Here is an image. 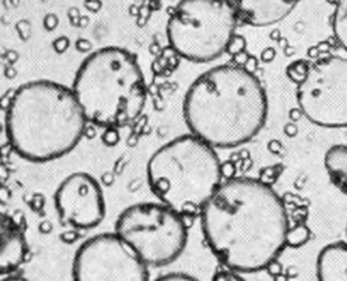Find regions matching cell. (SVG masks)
<instances>
[{
  "instance_id": "cell-1",
  "label": "cell",
  "mask_w": 347,
  "mask_h": 281,
  "mask_svg": "<svg viewBox=\"0 0 347 281\" xmlns=\"http://www.w3.org/2000/svg\"><path fill=\"white\" fill-rule=\"evenodd\" d=\"M199 214L206 244L228 269H266L287 247L286 206L261 180L235 177L221 183Z\"/></svg>"
},
{
  "instance_id": "cell-2",
  "label": "cell",
  "mask_w": 347,
  "mask_h": 281,
  "mask_svg": "<svg viewBox=\"0 0 347 281\" xmlns=\"http://www.w3.org/2000/svg\"><path fill=\"white\" fill-rule=\"evenodd\" d=\"M268 96L260 79L236 65L202 73L184 96L189 133L217 148H235L256 137L268 120Z\"/></svg>"
},
{
  "instance_id": "cell-3",
  "label": "cell",
  "mask_w": 347,
  "mask_h": 281,
  "mask_svg": "<svg viewBox=\"0 0 347 281\" xmlns=\"http://www.w3.org/2000/svg\"><path fill=\"white\" fill-rule=\"evenodd\" d=\"M72 88L51 80L22 84L8 102L6 135L12 151L25 161L44 163L77 147L87 128Z\"/></svg>"
},
{
  "instance_id": "cell-4",
  "label": "cell",
  "mask_w": 347,
  "mask_h": 281,
  "mask_svg": "<svg viewBox=\"0 0 347 281\" xmlns=\"http://www.w3.org/2000/svg\"><path fill=\"white\" fill-rule=\"evenodd\" d=\"M72 89L87 121L103 129L134 122L147 102L140 65L122 47H104L87 56Z\"/></svg>"
},
{
  "instance_id": "cell-5",
  "label": "cell",
  "mask_w": 347,
  "mask_h": 281,
  "mask_svg": "<svg viewBox=\"0 0 347 281\" xmlns=\"http://www.w3.org/2000/svg\"><path fill=\"white\" fill-rule=\"evenodd\" d=\"M146 171L152 194L183 217L201 213L222 183L216 148L192 133L159 147L148 159Z\"/></svg>"
},
{
  "instance_id": "cell-6",
  "label": "cell",
  "mask_w": 347,
  "mask_h": 281,
  "mask_svg": "<svg viewBox=\"0 0 347 281\" xmlns=\"http://www.w3.org/2000/svg\"><path fill=\"white\" fill-rule=\"evenodd\" d=\"M239 22L226 0H181L166 24V36L183 59L209 63L228 51Z\"/></svg>"
},
{
  "instance_id": "cell-7",
  "label": "cell",
  "mask_w": 347,
  "mask_h": 281,
  "mask_svg": "<svg viewBox=\"0 0 347 281\" xmlns=\"http://www.w3.org/2000/svg\"><path fill=\"white\" fill-rule=\"evenodd\" d=\"M114 232L148 265H171L183 254L188 229L181 214L161 202L136 203L117 217Z\"/></svg>"
},
{
  "instance_id": "cell-8",
  "label": "cell",
  "mask_w": 347,
  "mask_h": 281,
  "mask_svg": "<svg viewBox=\"0 0 347 281\" xmlns=\"http://www.w3.org/2000/svg\"><path fill=\"white\" fill-rule=\"evenodd\" d=\"M304 118L327 129L347 128V58H321L304 70L297 89Z\"/></svg>"
},
{
  "instance_id": "cell-9",
  "label": "cell",
  "mask_w": 347,
  "mask_h": 281,
  "mask_svg": "<svg viewBox=\"0 0 347 281\" xmlns=\"http://www.w3.org/2000/svg\"><path fill=\"white\" fill-rule=\"evenodd\" d=\"M73 281H150L148 265L116 232L100 233L79 247Z\"/></svg>"
},
{
  "instance_id": "cell-10",
  "label": "cell",
  "mask_w": 347,
  "mask_h": 281,
  "mask_svg": "<svg viewBox=\"0 0 347 281\" xmlns=\"http://www.w3.org/2000/svg\"><path fill=\"white\" fill-rule=\"evenodd\" d=\"M54 204L62 224L80 231L96 228L106 215L102 187L84 171H76L58 185Z\"/></svg>"
},
{
  "instance_id": "cell-11",
  "label": "cell",
  "mask_w": 347,
  "mask_h": 281,
  "mask_svg": "<svg viewBox=\"0 0 347 281\" xmlns=\"http://www.w3.org/2000/svg\"><path fill=\"white\" fill-rule=\"evenodd\" d=\"M240 22L257 28L279 24L286 19L299 0H226Z\"/></svg>"
},
{
  "instance_id": "cell-12",
  "label": "cell",
  "mask_w": 347,
  "mask_h": 281,
  "mask_svg": "<svg viewBox=\"0 0 347 281\" xmlns=\"http://www.w3.org/2000/svg\"><path fill=\"white\" fill-rule=\"evenodd\" d=\"M29 252L22 228L11 215L0 211V276L12 275Z\"/></svg>"
},
{
  "instance_id": "cell-13",
  "label": "cell",
  "mask_w": 347,
  "mask_h": 281,
  "mask_svg": "<svg viewBox=\"0 0 347 281\" xmlns=\"http://www.w3.org/2000/svg\"><path fill=\"white\" fill-rule=\"evenodd\" d=\"M316 275L318 281H347V243H331L318 252Z\"/></svg>"
},
{
  "instance_id": "cell-14",
  "label": "cell",
  "mask_w": 347,
  "mask_h": 281,
  "mask_svg": "<svg viewBox=\"0 0 347 281\" xmlns=\"http://www.w3.org/2000/svg\"><path fill=\"white\" fill-rule=\"evenodd\" d=\"M324 166L336 188L347 195V146L336 144L324 157Z\"/></svg>"
},
{
  "instance_id": "cell-15",
  "label": "cell",
  "mask_w": 347,
  "mask_h": 281,
  "mask_svg": "<svg viewBox=\"0 0 347 281\" xmlns=\"http://www.w3.org/2000/svg\"><path fill=\"white\" fill-rule=\"evenodd\" d=\"M334 37L342 48L347 51V0H335L331 17Z\"/></svg>"
},
{
  "instance_id": "cell-16",
  "label": "cell",
  "mask_w": 347,
  "mask_h": 281,
  "mask_svg": "<svg viewBox=\"0 0 347 281\" xmlns=\"http://www.w3.org/2000/svg\"><path fill=\"white\" fill-rule=\"evenodd\" d=\"M310 232L304 225L295 226L294 229L290 228V231L287 233V245L290 247H301L309 240Z\"/></svg>"
},
{
  "instance_id": "cell-17",
  "label": "cell",
  "mask_w": 347,
  "mask_h": 281,
  "mask_svg": "<svg viewBox=\"0 0 347 281\" xmlns=\"http://www.w3.org/2000/svg\"><path fill=\"white\" fill-rule=\"evenodd\" d=\"M213 281H246L240 276L239 272L232 269H221L218 272H216V275L213 276Z\"/></svg>"
},
{
  "instance_id": "cell-18",
  "label": "cell",
  "mask_w": 347,
  "mask_h": 281,
  "mask_svg": "<svg viewBox=\"0 0 347 281\" xmlns=\"http://www.w3.org/2000/svg\"><path fill=\"white\" fill-rule=\"evenodd\" d=\"M118 140H120L118 128H104L102 133V141L106 146H116Z\"/></svg>"
},
{
  "instance_id": "cell-19",
  "label": "cell",
  "mask_w": 347,
  "mask_h": 281,
  "mask_svg": "<svg viewBox=\"0 0 347 281\" xmlns=\"http://www.w3.org/2000/svg\"><path fill=\"white\" fill-rule=\"evenodd\" d=\"M155 281H201L194 276L185 275V273H169V275L161 276Z\"/></svg>"
},
{
  "instance_id": "cell-20",
  "label": "cell",
  "mask_w": 347,
  "mask_h": 281,
  "mask_svg": "<svg viewBox=\"0 0 347 281\" xmlns=\"http://www.w3.org/2000/svg\"><path fill=\"white\" fill-rule=\"evenodd\" d=\"M69 45H70V43H69V39H66V37H59L54 41L55 51H58L59 54L65 52L69 48Z\"/></svg>"
},
{
  "instance_id": "cell-21",
  "label": "cell",
  "mask_w": 347,
  "mask_h": 281,
  "mask_svg": "<svg viewBox=\"0 0 347 281\" xmlns=\"http://www.w3.org/2000/svg\"><path fill=\"white\" fill-rule=\"evenodd\" d=\"M266 270L269 272V275H272L273 277H276V276L281 275V272H283V268H281V265L279 262H277V259L276 261H273V262L269 265L268 268H266Z\"/></svg>"
},
{
  "instance_id": "cell-22",
  "label": "cell",
  "mask_w": 347,
  "mask_h": 281,
  "mask_svg": "<svg viewBox=\"0 0 347 281\" xmlns=\"http://www.w3.org/2000/svg\"><path fill=\"white\" fill-rule=\"evenodd\" d=\"M0 281H29V280H26L25 277H21V276L8 275V276H6L4 279H1Z\"/></svg>"
},
{
  "instance_id": "cell-23",
  "label": "cell",
  "mask_w": 347,
  "mask_h": 281,
  "mask_svg": "<svg viewBox=\"0 0 347 281\" xmlns=\"http://www.w3.org/2000/svg\"><path fill=\"white\" fill-rule=\"evenodd\" d=\"M287 280H288V279H287V276H283V273L274 277V281H287Z\"/></svg>"
}]
</instances>
